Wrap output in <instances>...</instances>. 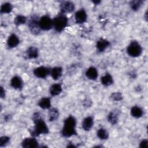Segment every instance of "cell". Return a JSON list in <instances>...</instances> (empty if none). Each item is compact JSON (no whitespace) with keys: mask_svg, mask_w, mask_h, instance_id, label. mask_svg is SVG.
Masks as SVG:
<instances>
[{"mask_svg":"<svg viewBox=\"0 0 148 148\" xmlns=\"http://www.w3.org/2000/svg\"><path fill=\"white\" fill-rule=\"evenodd\" d=\"M62 91V86L61 84L58 83H55L52 84L49 88L50 94L53 96H56L60 94Z\"/></svg>","mask_w":148,"mask_h":148,"instance_id":"obj_15","label":"cell"},{"mask_svg":"<svg viewBox=\"0 0 148 148\" xmlns=\"http://www.w3.org/2000/svg\"><path fill=\"white\" fill-rule=\"evenodd\" d=\"M32 120L35 123V126L31 131L32 136H36L40 134H47L49 133L48 127L43 120L40 117L39 113H35L33 114Z\"/></svg>","mask_w":148,"mask_h":148,"instance_id":"obj_1","label":"cell"},{"mask_svg":"<svg viewBox=\"0 0 148 148\" xmlns=\"http://www.w3.org/2000/svg\"><path fill=\"white\" fill-rule=\"evenodd\" d=\"M28 26L32 34L34 35H38L40 31V28L39 24V20L36 18L32 17L29 21Z\"/></svg>","mask_w":148,"mask_h":148,"instance_id":"obj_7","label":"cell"},{"mask_svg":"<svg viewBox=\"0 0 148 148\" xmlns=\"http://www.w3.org/2000/svg\"><path fill=\"white\" fill-rule=\"evenodd\" d=\"M38 105L43 109H49L51 107V100L50 98L44 97L40 99L38 102Z\"/></svg>","mask_w":148,"mask_h":148,"instance_id":"obj_19","label":"cell"},{"mask_svg":"<svg viewBox=\"0 0 148 148\" xmlns=\"http://www.w3.org/2000/svg\"><path fill=\"white\" fill-rule=\"evenodd\" d=\"M140 147L142 148H146L148 147V141L147 139H143L142 140L140 143V145H139Z\"/></svg>","mask_w":148,"mask_h":148,"instance_id":"obj_30","label":"cell"},{"mask_svg":"<svg viewBox=\"0 0 148 148\" xmlns=\"http://www.w3.org/2000/svg\"><path fill=\"white\" fill-rule=\"evenodd\" d=\"M110 45V42L106 39L101 38L98 40L96 44V47L99 52L103 51Z\"/></svg>","mask_w":148,"mask_h":148,"instance_id":"obj_13","label":"cell"},{"mask_svg":"<svg viewBox=\"0 0 148 148\" xmlns=\"http://www.w3.org/2000/svg\"><path fill=\"white\" fill-rule=\"evenodd\" d=\"M13 6L10 3L6 2L3 3L1 6V13H9L12 12Z\"/></svg>","mask_w":148,"mask_h":148,"instance_id":"obj_23","label":"cell"},{"mask_svg":"<svg viewBox=\"0 0 148 148\" xmlns=\"http://www.w3.org/2000/svg\"><path fill=\"white\" fill-rule=\"evenodd\" d=\"M38 146V142L35 138H25L21 142V146L24 148H36Z\"/></svg>","mask_w":148,"mask_h":148,"instance_id":"obj_8","label":"cell"},{"mask_svg":"<svg viewBox=\"0 0 148 148\" xmlns=\"http://www.w3.org/2000/svg\"><path fill=\"white\" fill-rule=\"evenodd\" d=\"M0 95L2 98H4L5 97V91L3 88L2 87H1V92H0Z\"/></svg>","mask_w":148,"mask_h":148,"instance_id":"obj_31","label":"cell"},{"mask_svg":"<svg viewBox=\"0 0 148 148\" xmlns=\"http://www.w3.org/2000/svg\"><path fill=\"white\" fill-rule=\"evenodd\" d=\"M60 7L61 13L64 14L72 12L75 9V5L70 1H64L61 3Z\"/></svg>","mask_w":148,"mask_h":148,"instance_id":"obj_9","label":"cell"},{"mask_svg":"<svg viewBox=\"0 0 148 148\" xmlns=\"http://www.w3.org/2000/svg\"><path fill=\"white\" fill-rule=\"evenodd\" d=\"M87 15L86 12L84 9H80L78 10L75 15V21L77 24H83L87 20Z\"/></svg>","mask_w":148,"mask_h":148,"instance_id":"obj_10","label":"cell"},{"mask_svg":"<svg viewBox=\"0 0 148 148\" xmlns=\"http://www.w3.org/2000/svg\"><path fill=\"white\" fill-rule=\"evenodd\" d=\"M111 98L115 101H121L123 99V96L121 95V94L120 92H114L113 93L111 96H110Z\"/></svg>","mask_w":148,"mask_h":148,"instance_id":"obj_28","label":"cell"},{"mask_svg":"<svg viewBox=\"0 0 148 148\" xmlns=\"http://www.w3.org/2000/svg\"><path fill=\"white\" fill-rule=\"evenodd\" d=\"M108 120L112 124H115L118 121V114L114 112H111L108 116Z\"/></svg>","mask_w":148,"mask_h":148,"instance_id":"obj_25","label":"cell"},{"mask_svg":"<svg viewBox=\"0 0 148 148\" xmlns=\"http://www.w3.org/2000/svg\"><path fill=\"white\" fill-rule=\"evenodd\" d=\"M53 23L55 30L61 32L66 27L68 24V18L64 14L61 13L53 20Z\"/></svg>","mask_w":148,"mask_h":148,"instance_id":"obj_3","label":"cell"},{"mask_svg":"<svg viewBox=\"0 0 148 148\" xmlns=\"http://www.w3.org/2000/svg\"><path fill=\"white\" fill-rule=\"evenodd\" d=\"M94 124V120L93 118L91 116L86 117L82 121V128L85 131H89L92 127Z\"/></svg>","mask_w":148,"mask_h":148,"instance_id":"obj_14","label":"cell"},{"mask_svg":"<svg viewBox=\"0 0 148 148\" xmlns=\"http://www.w3.org/2000/svg\"><path fill=\"white\" fill-rule=\"evenodd\" d=\"M27 20L26 17L23 15H18L14 19V23L16 25H20L25 23Z\"/></svg>","mask_w":148,"mask_h":148,"instance_id":"obj_26","label":"cell"},{"mask_svg":"<svg viewBox=\"0 0 148 148\" xmlns=\"http://www.w3.org/2000/svg\"><path fill=\"white\" fill-rule=\"evenodd\" d=\"M39 24L40 29L44 31H48L53 27V20L47 15L43 16L39 19Z\"/></svg>","mask_w":148,"mask_h":148,"instance_id":"obj_5","label":"cell"},{"mask_svg":"<svg viewBox=\"0 0 148 148\" xmlns=\"http://www.w3.org/2000/svg\"><path fill=\"white\" fill-rule=\"evenodd\" d=\"M76 121L75 118L72 116H69L64 122V125L62 130V135L65 137H71L76 135Z\"/></svg>","mask_w":148,"mask_h":148,"instance_id":"obj_2","label":"cell"},{"mask_svg":"<svg viewBox=\"0 0 148 148\" xmlns=\"http://www.w3.org/2000/svg\"><path fill=\"white\" fill-rule=\"evenodd\" d=\"M101 83L103 86H109L113 84V79L112 76L110 74L106 73L104 76L101 77Z\"/></svg>","mask_w":148,"mask_h":148,"instance_id":"obj_20","label":"cell"},{"mask_svg":"<svg viewBox=\"0 0 148 148\" xmlns=\"http://www.w3.org/2000/svg\"><path fill=\"white\" fill-rule=\"evenodd\" d=\"M97 136L102 140L107 139L109 137V133L104 128H100L98 130L97 133Z\"/></svg>","mask_w":148,"mask_h":148,"instance_id":"obj_24","label":"cell"},{"mask_svg":"<svg viewBox=\"0 0 148 148\" xmlns=\"http://www.w3.org/2000/svg\"><path fill=\"white\" fill-rule=\"evenodd\" d=\"M86 76L90 80H95L98 77V71L95 68L91 66L87 69Z\"/></svg>","mask_w":148,"mask_h":148,"instance_id":"obj_18","label":"cell"},{"mask_svg":"<svg viewBox=\"0 0 148 148\" xmlns=\"http://www.w3.org/2000/svg\"><path fill=\"white\" fill-rule=\"evenodd\" d=\"M100 2H101V1H92V2L94 3H95L96 5H97V4H98L99 3H100Z\"/></svg>","mask_w":148,"mask_h":148,"instance_id":"obj_32","label":"cell"},{"mask_svg":"<svg viewBox=\"0 0 148 148\" xmlns=\"http://www.w3.org/2000/svg\"><path fill=\"white\" fill-rule=\"evenodd\" d=\"M127 51L128 55L131 57H137L141 54L142 52V48L138 42L132 41L128 46Z\"/></svg>","mask_w":148,"mask_h":148,"instance_id":"obj_4","label":"cell"},{"mask_svg":"<svg viewBox=\"0 0 148 148\" xmlns=\"http://www.w3.org/2000/svg\"><path fill=\"white\" fill-rule=\"evenodd\" d=\"M50 69L45 66H39L33 71L34 75L38 78H45L50 73Z\"/></svg>","mask_w":148,"mask_h":148,"instance_id":"obj_6","label":"cell"},{"mask_svg":"<svg viewBox=\"0 0 148 148\" xmlns=\"http://www.w3.org/2000/svg\"><path fill=\"white\" fill-rule=\"evenodd\" d=\"M10 85L15 89H21L23 86V82L20 76H15L11 79Z\"/></svg>","mask_w":148,"mask_h":148,"instance_id":"obj_11","label":"cell"},{"mask_svg":"<svg viewBox=\"0 0 148 148\" xmlns=\"http://www.w3.org/2000/svg\"><path fill=\"white\" fill-rule=\"evenodd\" d=\"M62 73V68L61 66H56L52 68L50 71V75L54 80L60 79Z\"/></svg>","mask_w":148,"mask_h":148,"instance_id":"obj_17","label":"cell"},{"mask_svg":"<svg viewBox=\"0 0 148 148\" xmlns=\"http://www.w3.org/2000/svg\"><path fill=\"white\" fill-rule=\"evenodd\" d=\"M19 42H20L19 38L14 34H11L9 36L8 40H7L8 46L10 48H13V47H16L19 44Z\"/></svg>","mask_w":148,"mask_h":148,"instance_id":"obj_12","label":"cell"},{"mask_svg":"<svg viewBox=\"0 0 148 148\" xmlns=\"http://www.w3.org/2000/svg\"><path fill=\"white\" fill-rule=\"evenodd\" d=\"M10 140V138L8 136H3L0 138V146L3 147L5 146Z\"/></svg>","mask_w":148,"mask_h":148,"instance_id":"obj_29","label":"cell"},{"mask_svg":"<svg viewBox=\"0 0 148 148\" xmlns=\"http://www.w3.org/2000/svg\"><path fill=\"white\" fill-rule=\"evenodd\" d=\"M26 55L29 59L36 58L38 57V49L35 46H30L26 51Z\"/></svg>","mask_w":148,"mask_h":148,"instance_id":"obj_16","label":"cell"},{"mask_svg":"<svg viewBox=\"0 0 148 148\" xmlns=\"http://www.w3.org/2000/svg\"><path fill=\"white\" fill-rule=\"evenodd\" d=\"M142 3V1H132L130 3V6L133 10L136 11L140 8Z\"/></svg>","mask_w":148,"mask_h":148,"instance_id":"obj_27","label":"cell"},{"mask_svg":"<svg viewBox=\"0 0 148 148\" xmlns=\"http://www.w3.org/2000/svg\"><path fill=\"white\" fill-rule=\"evenodd\" d=\"M59 116L58 110L56 108L50 109L49 111V119L50 121L56 120Z\"/></svg>","mask_w":148,"mask_h":148,"instance_id":"obj_22","label":"cell"},{"mask_svg":"<svg viewBox=\"0 0 148 148\" xmlns=\"http://www.w3.org/2000/svg\"><path fill=\"white\" fill-rule=\"evenodd\" d=\"M143 113V110L138 106H133L131 109V115L135 118H139L142 116Z\"/></svg>","mask_w":148,"mask_h":148,"instance_id":"obj_21","label":"cell"}]
</instances>
